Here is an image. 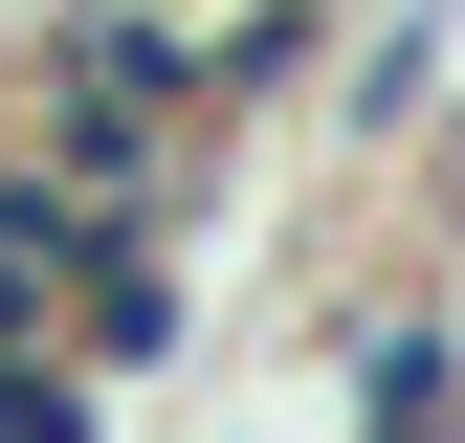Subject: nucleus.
<instances>
[{
  "label": "nucleus",
  "mask_w": 465,
  "mask_h": 443,
  "mask_svg": "<svg viewBox=\"0 0 465 443\" xmlns=\"http://www.w3.org/2000/svg\"><path fill=\"white\" fill-rule=\"evenodd\" d=\"M45 355H67L89 399H111V377H178V355H200V266H178V244H89V289H67Z\"/></svg>",
  "instance_id": "2"
},
{
  "label": "nucleus",
  "mask_w": 465,
  "mask_h": 443,
  "mask_svg": "<svg viewBox=\"0 0 465 443\" xmlns=\"http://www.w3.org/2000/svg\"><path fill=\"white\" fill-rule=\"evenodd\" d=\"M45 23H67V0H0V67H23V44H45Z\"/></svg>",
  "instance_id": "5"
},
{
  "label": "nucleus",
  "mask_w": 465,
  "mask_h": 443,
  "mask_svg": "<svg viewBox=\"0 0 465 443\" xmlns=\"http://www.w3.org/2000/svg\"><path fill=\"white\" fill-rule=\"evenodd\" d=\"M443 0H355V23H332V133L355 155H399V133H443Z\"/></svg>",
  "instance_id": "3"
},
{
  "label": "nucleus",
  "mask_w": 465,
  "mask_h": 443,
  "mask_svg": "<svg viewBox=\"0 0 465 443\" xmlns=\"http://www.w3.org/2000/svg\"><path fill=\"white\" fill-rule=\"evenodd\" d=\"M0 443H111V399H89L67 355H0Z\"/></svg>",
  "instance_id": "4"
},
{
  "label": "nucleus",
  "mask_w": 465,
  "mask_h": 443,
  "mask_svg": "<svg viewBox=\"0 0 465 443\" xmlns=\"http://www.w3.org/2000/svg\"><path fill=\"white\" fill-rule=\"evenodd\" d=\"M332 443H465V310L443 289H399L332 332Z\"/></svg>",
  "instance_id": "1"
}]
</instances>
